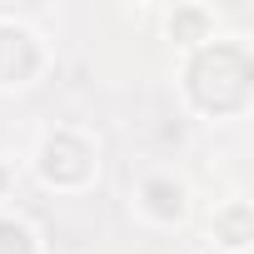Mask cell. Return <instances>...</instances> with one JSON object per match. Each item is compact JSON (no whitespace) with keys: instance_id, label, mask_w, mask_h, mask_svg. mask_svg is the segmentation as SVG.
Listing matches in <instances>:
<instances>
[]
</instances>
